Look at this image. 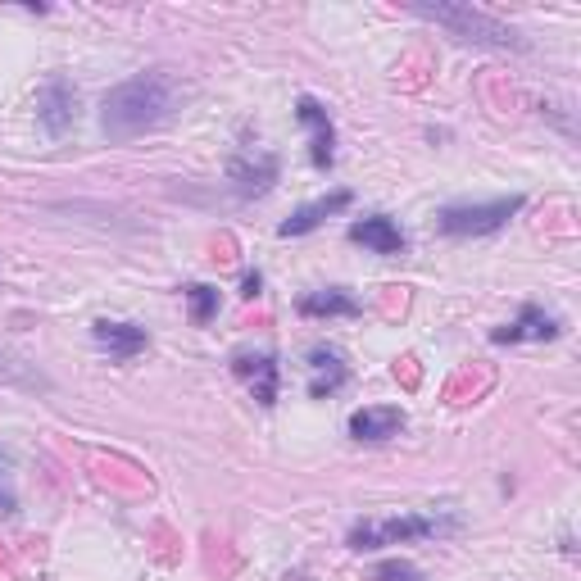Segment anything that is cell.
Instances as JSON below:
<instances>
[{"mask_svg": "<svg viewBox=\"0 0 581 581\" xmlns=\"http://www.w3.org/2000/svg\"><path fill=\"white\" fill-rule=\"evenodd\" d=\"M173 100H178V82L168 73H137V78L119 82V87L105 96L100 105V128L109 141H132L141 132H155L159 123L173 114Z\"/></svg>", "mask_w": 581, "mask_h": 581, "instance_id": "1", "label": "cell"}, {"mask_svg": "<svg viewBox=\"0 0 581 581\" xmlns=\"http://www.w3.org/2000/svg\"><path fill=\"white\" fill-rule=\"evenodd\" d=\"M414 14H418V19L441 23L450 37L473 41V46H495V50H522V46H527L509 23L491 19V14L473 10V5H414Z\"/></svg>", "mask_w": 581, "mask_h": 581, "instance_id": "2", "label": "cell"}, {"mask_svg": "<svg viewBox=\"0 0 581 581\" xmlns=\"http://www.w3.org/2000/svg\"><path fill=\"white\" fill-rule=\"evenodd\" d=\"M459 532V518H432V513H409V518H382V522H359L350 532V550H382V545L404 541H427V536H450Z\"/></svg>", "mask_w": 581, "mask_h": 581, "instance_id": "3", "label": "cell"}, {"mask_svg": "<svg viewBox=\"0 0 581 581\" xmlns=\"http://www.w3.org/2000/svg\"><path fill=\"white\" fill-rule=\"evenodd\" d=\"M522 205H527L522 196L486 200V205H445L436 214V227H441L445 237H486V232H500Z\"/></svg>", "mask_w": 581, "mask_h": 581, "instance_id": "4", "label": "cell"}, {"mask_svg": "<svg viewBox=\"0 0 581 581\" xmlns=\"http://www.w3.org/2000/svg\"><path fill=\"white\" fill-rule=\"evenodd\" d=\"M37 119L50 137H64V132L78 123V87H73L69 78H60V73L46 78L37 91Z\"/></svg>", "mask_w": 581, "mask_h": 581, "instance_id": "5", "label": "cell"}, {"mask_svg": "<svg viewBox=\"0 0 581 581\" xmlns=\"http://www.w3.org/2000/svg\"><path fill=\"white\" fill-rule=\"evenodd\" d=\"M563 332V323L554 314H545L541 305H522V314L509 327H495L491 341L495 345H518V341H554Z\"/></svg>", "mask_w": 581, "mask_h": 581, "instance_id": "6", "label": "cell"}, {"mask_svg": "<svg viewBox=\"0 0 581 581\" xmlns=\"http://www.w3.org/2000/svg\"><path fill=\"white\" fill-rule=\"evenodd\" d=\"M232 373L250 386V395H255L264 409L277 404V377H282V368H277L273 355H237L232 359Z\"/></svg>", "mask_w": 581, "mask_h": 581, "instance_id": "7", "label": "cell"}, {"mask_svg": "<svg viewBox=\"0 0 581 581\" xmlns=\"http://www.w3.org/2000/svg\"><path fill=\"white\" fill-rule=\"evenodd\" d=\"M350 241L368 246L373 255H400V250H404L400 223L386 218V214H368V218H359V223H350Z\"/></svg>", "mask_w": 581, "mask_h": 581, "instance_id": "8", "label": "cell"}, {"mask_svg": "<svg viewBox=\"0 0 581 581\" xmlns=\"http://www.w3.org/2000/svg\"><path fill=\"white\" fill-rule=\"evenodd\" d=\"M345 382H350L345 359L336 355V350H327V345H314V350H309V395H314V400H323V395L341 391Z\"/></svg>", "mask_w": 581, "mask_h": 581, "instance_id": "9", "label": "cell"}, {"mask_svg": "<svg viewBox=\"0 0 581 581\" xmlns=\"http://www.w3.org/2000/svg\"><path fill=\"white\" fill-rule=\"evenodd\" d=\"M296 119L314 128V150H309V155H314V168H332V159H336V132H332L327 109L318 105L314 96H300L296 100Z\"/></svg>", "mask_w": 581, "mask_h": 581, "instance_id": "10", "label": "cell"}, {"mask_svg": "<svg viewBox=\"0 0 581 581\" xmlns=\"http://www.w3.org/2000/svg\"><path fill=\"white\" fill-rule=\"evenodd\" d=\"M91 336H96V345L105 350L109 359H132V355H141L146 350V327H137V323H109V318H100L96 327H91Z\"/></svg>", "mask_w": 581, "mask_h": 581, "instance_id": "11", "label": "cell"}, {"mask_svg": "<svg viewBox=\"0 0 581 581\" xmlns=\"http://www.w3.org/2000/svg\"><path fill=\"white\" fill-rule=\"evenodd\" d=\"M350 191H332V196H323V200H314V205H300L296 214L286 218L282 227H277V237H305V232H314L318 223H327L332 214H341V209H350Z\"/></svg>", "mask_w": 581, "mask_h": 581, "instance_id": "12", "label": "cell"}, {"mask_svg": "<svg viewBox=\"0 0 581 581\" xmlns=\"http://www.w3.org/2000/svg\"><path fill=\"white\" fill-rule=\"evenodd\" d=\"M404 427V409H395V404H382V409H355L350 414V436L355 441H391V436H400Z\"/></svg>", "mask_w": 581, "mask_h": 581, "instance_id": "13", "label": "cell"}, {"mask_svg": "<svg viewBox=\"0 0 581 581\" xmlns=\"http://www.w3.org/2000/svg\"><path fill=\"white\" fill-rule=\"evenodd\" d=\"M232 182H237L241 196H264L277 182V155L273 150H259V159H232Z\"/></svg>", "mask_w": 581, "mask_h": 581, "instance_id": "14", "label": "cell"}, {"mask_svg": "<svg viewBox=\"0 0 581 581\" xmlns=\"http://www.w3.org/2000/svg\"><path fill=\"white\" fill-rule=\"evenodd\" d=\"M300 314L305 318H359V300L350 296V291H341V286H327V291H309V296H300Z\"/></svg>", "mask_w": 581, "mask_h": 581, "instance_id": "15", "label": "cell"}, {"mask_svg": "<svg viewBox=\"0 0 581 581\" xmlns=\"http://www.w3.org/2000/svg\"><path fill=\"white\" fill-rule=\"evenodd\" d=\"M187 305H191V318L205 327L209 318L218 314V291H214V286H205V282H191L187 286Z\"/></svg>", "mask_w": 581, "mask_h": 581, "instance_id": "16", "label": "cell"}, {"mask_svg": "<svg viewBox=\"0 0 581 581\" xmlns=\"http://www.w3.org/2000/svg\"><path fill=\"white\" fill-rule=\"evenodd\" d=\"M373 581H423V572H418L414 563H404V559H382L373 568Z\"/></svg>", "mask_w": 581, "mask_h": 581, "instance_id": "17", "label": "cell"}, {"mask_svg": "<svg viewBox=\"0 0 581 581\" xmlns=\"http://www.w3.org/2000/svg\"><path fill=\"white\" fill-rule=\"evenodd\" d=\"M19 500H14V482H10V459L0 454V513H14Z\"/></svg>", "mask_w": 581, "mask_h": 581, "instance_id": "18", "label": "cell"}, {"mask_svg": "<svg viewBox=\"0 0 581 581\" xmlns=\"http://www.w3.org/2000/svg\"><path fill=\"white\" fill-rule=\"evenodd\" d=\"M259 291H264V273H259V268H250V273L241 277V300H255Z\"/></svg>", "mask_w": 581, "mask_h": 581, "instance_id": "19", "label": "cell"}]
</instances>
